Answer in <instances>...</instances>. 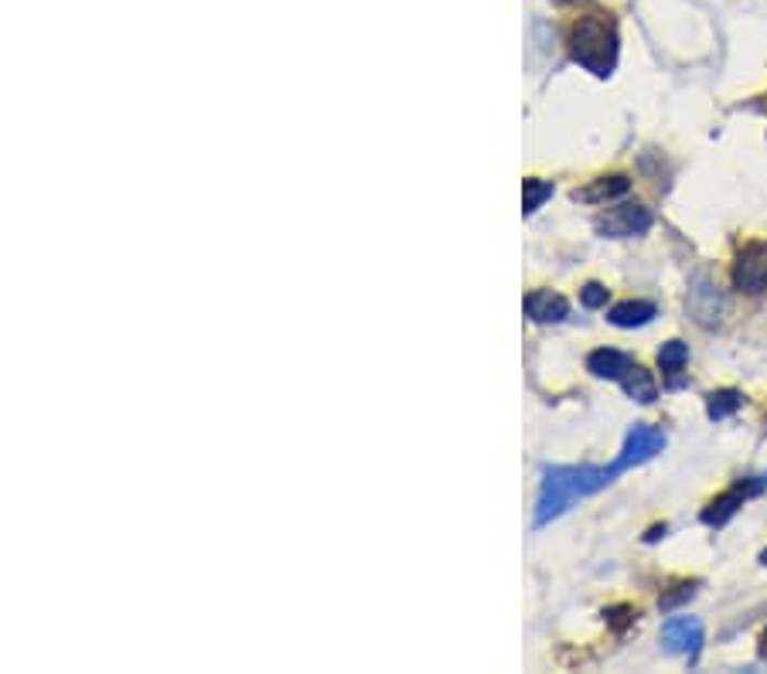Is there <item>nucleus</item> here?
<instances>
[{"mask_svg": "<svg viewBox=\"0 0 767 674\" xmlns=\"http://www.w3.org/2000/svg\"><path fill=\"white\" fill-rule=\"evenodd\" d=\"M689 314H693L703 327L720 324L723 297H720V290H716L709 279H696V287L689 290Z\"/></svg>", "mask_w": 767, "mask_h": 674, "instance_id": "obj_9", "label": "nucleus"}, {"mask_svg": "<svg viewBox=\"0 0 767 674\" xmlns=\"http://www.w3.org/2000/svg\"><path fill=\"white\" fill-rule=\"evenodd\" d=\"M655 317H658V307H655L652 300H624V303H614L610 314H607V321H610L614 327H624V330L645 327V324H652Z\"/></svg>", "mask_w": 767, "mask_h": 674, "instance_id": "obj_12", "label": "nucleus"}, {"mask_svg": "<svg viewBox=\"0 0 767 674\" xmlns=\"http://www.w3.org/2000/svg\"><path fill=\"white\" fill-rule=\"evenodd\" d=\"M553 4H573V0H553Z\"/></svg>", "mask_w": 767, "mask_h": 674, "instance_id": "obj_21", "label": "nucleus"}, {"mask_svg": "<svg viewBox=\"0 0 767 674\" xmlns=\"http://www.w3.org/2000/svg\"><path fill=\"white\" fill-rule=\"evenodd\" d=\"M760 658H767V634L760 637Z\"/></svg>", "mask_w": 767, "mask_h": 674, "instance_id": "obj_20", "label": "nucleus"}, {"mask_svg": "<svg viewBox=\"0 0 767 674\" xmlns=\"http://www.w3.org/2000/svg\"><path fill=\"white\" fill-rule=\"evenodd\" d=\"M631 191V177L624 174H607V177H597L591 180L586 188H577L573 191V201H583V204H607L614 198H624Z\"/></svg>", "mask_w": 767, "mask_h": 674, "instance_id": "obj_11", "label": "nucleus"}, {"mask_svg": "<svg viewBox=\"0 0 767 674\" xmlns=\"http://www.w3.org/2000/svg\"><path fill=\"white\" fill-rule=\"evenodd\" d=\"M665 444H669V439H665L661 429H655V426H648V423L631 426V433H628V439H624V447H621V457L610 463L614 474L621 477L624 471H631V466H642V463L655 460V457L665 450Z\"/></svg>", "mask_w": 767, "mask_h": 674, "instance_id": "obj_5", "label": "nucleus"}, {"mask_svg": "<svg viewBox=\"0 0 767 674\" xmlns=\"http://www.w3.org/2000/svg\"><path fill=\"white\" fill-rule=\"evenodd\" d=\"M607 287L604 283H586V287L580 290V303L586 307V310H601V307H607Z\"/></svg>", "mask_w": 767, "mask_h": 674, "instance_id": "obj_18", "label": "nucleus"}, {"mask_svg": "<svg viewBox=\"0 0 767 674\" xmlns=\"http://www.w3.org/2000/svg\"><path fill=\"white\" fill-rule=\"evenodd\" d=\"M549 198H553V180L525 177V185H522V212H525V215H535Z\"/></svg>", "mask_w": 767, "mask_h": 674, "instance_id": "obj_15", "label": "nucleus"}, {"mask_svg": "<svg viewBox=\"0 0 767 674\" xmlns=\"http://www.w3.org/2000/svg\"><path fill=\"white\" fill-rule=\"evenodd\" d=\"M655 225L652 212L645 209V204H621V209H607L594 228L601 232V236L607 239H631V236H645V232Z\"/></svg>", "mask_w": 767, "mask_h": 674, "instance_id": "obj_6", "label": "nucleus"}, {"mask_svg": "<svg viewBox=\"0 0 767 674\" xmlns=\"http://www.w3.org/2000/svg\"><path fill=\"white\" fill-rule=\"evenodd\" d=\"M740 405H744V392H737V388H716V392L706 396V416L713 423H720V420H730L733 412H740Z\"/></svg>", "mask_w": 767, "mask_h": 674, "instance_id": "obj_14", "label": "nucleus"}, {"mask_svg": "<svg viewBox=\"0 0 767 674\" xmlns=\"http://www.w3.org/2000/svg\"><path fill=\"white\" fill-rule=\"evenodd\" d=\"M618 480L614 466H546L540 498H535V528H546L559 514H567L580 498H591Z\"/></svg>", "mask_w": 767, "mask_h": 674, "instance_id": "obj_1", "label": "nucleus"}, {"mask_svg": "<svg viewBox=\"0 0 767 674\" xmlns=\"http://www.w3.org/2000/svg\"><path fill=\"white\" fill-rule=\"evenodd\" d=\"M604 620L610 627H624V624H631V620H638V610H631V607H610V610H604Z\"/></svg>", "mask_w": 767, "mask_h": 674, "instance_id": "obj_19", "label": "nucleus"}, {"mask_svg": "<svg viewBox=\"0 0 767 674\" xmlns=\"http://www.w3.org/2000/svg\"><path fill=\"white\" fill-rule=\"evenodd\" d=\"M685 361H689V345H682L679 337H676V341H665V345H661V351H658V365H661V372L676 375V372H682V369H685Z\"/></svg>", "mask_w": 767, "mask_h": 674, "instance_id": "obj_16", "label": "nucleus"}, {"mask_svg": "<svg viewBox=\"0 0 767 674\" xmlns=\"http://www.w3.org/2000/svg\"><path fill=\"white\" fill-rule=\"evenodd\" d=\"M661 644L669 654H682L689 658V664L700 661V651H703V624L696 616H672L665 620L661 627Z\"/></svg>", "mask_w": 767, "mask_h": 674, "instance_id": "obj_7", "label": "nucleus"}, {"mask_svg": "<svg viewBox=\"0 0 767 674\" xmlns=\"http://www.w3.org/2000/svg\"><path fill=\"white\" fill-rule=\"evenodd\" d=\"M730 279H733V290L747 297H760L767 290V242L754 239L740 249L733 259Z\"/></svg>", "mask_w": 767, "mask_h": 674, "instance_id": "obj_4", "label": "nucleus"}, {"mask_svg": "<svg viewBox=\"0 0 767 674\" xmlns=\"http://www.w3.org/2000/svg\"><path fill=\"white\" fill-rule=\"evenodd\" d=\"M567 48L580 68L597 75V79H607L618 68V51H621L618 24H614L610 14H583L570 24Z\"/></svg>", "mask_w": 767, "mask_h": 674, "instance_id": "obj_2", "label": "nucleus"}, {"mask_svg": "<svg viewBox=\"0 0 767 674\" xmlns=\"http://www.w3.org/2000/svg\"><path fill=\"white\" fill-rule=\"evenodd\" d=\"M638 361L628 354V351H618V348H597L586 354V372L597 375V378H610V382H621Z\"/></svg>", "mask_w": 767, "mask_h": 674, "instance_id": "obj_10", "label": "nucleus"}, {"mask_svg": "<svg viewBox=\"0 0 767 674\" xmlns=\"http://www.w3.org/2000/svg\"><path fill=\"white\" fill-rule=\"evenodd\" d=\"M764 487H767V474H757V477H740L727 495H720V498H713L706 508H703V514H700V522L703 525H709V528H723L730 517L744 508V501L747 498H757V495H764Z\"/></svg>", "mask_w": 767, "mask_h": 674, "instance_id": "obj_3", "label": "nucleus"}, {"mask_svg": "<svg viewBox=\"0 0 767 674\" xmlns=\"http://www.w3.org/2000/svg\"><path fill=\"white\" fill-rule=\"evenodd\" d=\"M525 317L535 321V324H559L570 317V303L562 294H553V290H532L522 303Z\"/></svg>", "mask_w": 767, "mask_h": 674, "instance_id": "obj_8", "label": "nucleus"}, {"mask_svg": "<svg viewBox=\"0 0 767 674\" xmlns=\"http://www.w3.org/2000/svg\"><path fill=\"white\" fill-rule=\"evenodd\" d=\"M696 589H700V583H679V586H672V592H661L658 607H661V610H676V607H682L685 600H693Z\"/></svg>", "mask_w": 767, "mask_h": 674, "instance_id": "obj_17", "label": "nucleus"}, {"mask_svg": "<svg viewBox=\"0 0 767 674\" xmlns=\"http://www.w3.org/2000/svg\"><path fill=\"white\" fill-rule=\"evenodd\" d=\"M621 388H624V392H628L634 402H642V405H652V402L658 399V385H655L652 372L642 369V365H634V369L621 378Z\"/></svg>", "mask_w": 767, "mask_h": 674, "instance_id": "obj_13", "label": "nucleus"}]
</instances>
